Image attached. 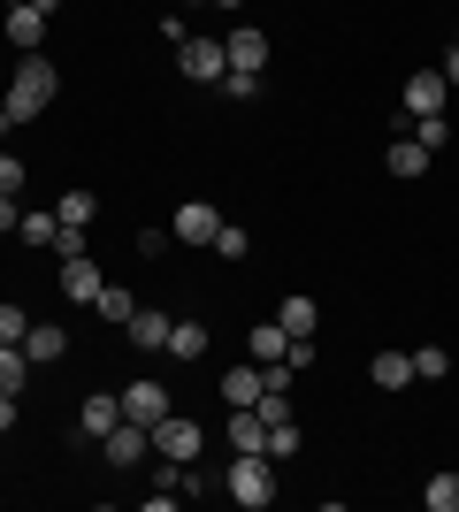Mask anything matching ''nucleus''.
<instances>
[{"label":"nucleus","mask_w":459,"mask_h":512,"mask_svg":"<svg viewBox=\"0 0 459 512\" xmlns=\"http://www.w3.org/2000/svg\"><path fill=\"white\" fill-rule=\"evenodd\" d=\"M54 100H62V69L46 62V54H23V62H16V85H8V100H0V130L39 123Z\"/></svg>","instance_id":"nucleus-1"},{"label":"nucleus","mask_w":459,"mask_h":512,"mask_svg":"<svg viewBox=\"0 0 459 512\" xmlns=\"http://www.w3.org/2000/svg\"><path fill=\"white\" fill-rule=\"evenodd\" d=\"M230 505H245V512H261V505H276V459L268 451H230Z\"/></svg>","instance_id":"nucleus-2"},{"label":"nucleus","mask_w":459,"mask_h":512,"mask_svg":"<svg viewBox=\"0 0 459 512\" xmlns=\"http://www.w3.org/2000/svg\"><path fill=\"white\" fill-rule=\"evenodd\" d=\"M146 436H153V451H161L169 467H192V459H199V444H207V436H199V421H184V413H161V421H153Z\"/></svg>","instance_id":"nucleus-3"},{"label":"nucleus","mask_w":459,"mask_h":512,"mask_svg":"<svg viewBox=\"0 0 459 512\" xmlns=\"http://www.w3.org/2000/svg\"><path fill=\"white\" fill-rule=\"evenodd\" d=\"M176 69H184L192 85H222V77H230V54H222V39H184L176 46Z\"/></svg>","instance_id":"nucleus-4"},{"label":"nucleus","mask_w":459,"mask_h":512,"mask_svg":"<svg viewBox=\"0 0 459 512\" xmlns=\"http://www.w3.org/2000/svg\"><path fill=\"white\" fill-rule=\"evenodd\" d=\"M115 398H123V421H138V428H153V421H161V413H169V390L153 383V375H138V383H123V390H115Z\"/></svg>","instance_id":"nucleus-5"},{"label":"nucleus","mask_w":459,"mask_h":512,"mask_svg":"<svg viewBox=\"0 0 459 512\" xmlns=\"http://www.w3.org/2000/svg\"><path fill=\"white\" fill-rule=\"evenodd\" d=\"M222 54H230V69H253V77H261L268 69V31L261 23H238V31L222 39Z\"/></svg>","instance_id":"nucleus-6"},{"label":"nucleus","mask_w":459,"mask_h":512,"mask_svg":"<svg viewBox=\"0 0 459 512\" xmlns=\"http://www.w3.org/2000/svg\"><path fill=\"white\" fill-rule=\"evenodd\" d=\"M62 352H69V329H62V321H31V329H23V360H31V367H54Z\"/></svg>","instance_id":"nucleus-7"},{"label":"nucleus","mask_w":459,"mask_h":512,"mask_svg":"<svg viewBox=\"0 0 459 512\" xmlns=\"http://www.w3.org/2000/svg\"><path fill=\"white\" fill-rule=\"evenodd\" d=\"M215 230H222V214L207 207V199H192V207H176V245H215Z\"/></svg>","instance_id":"nucleus-8"},{"label":"nucleus","mask_w":459,"mask_h":512,"mask_svg":"<svg viewBox=\"0 0 459 512\" xmlns=\"http://www.w3.org/2000/svg\"><path fill=\"white\" fill-rule=\"evenodd\" d=\"M444 100H452V85H444L437 69H414V77H406V115H444Z\"/></svg>","instance_id":"nucleus-9"},{"label":"nucleus","mask_w":459,"mask_h":512,"mask_svg":"<svg viewBox=\"0 0 459 512\" xmlns=\"http://www.w3.org/2000/svg\"><path fill=\"white\" fill-rule=\"evenodd\" d=\"M100 444H108V467H138V459L153 451V436H146L138 421H115L108 436H100Z\"/></svg>","instance_id":"nucleus-10"},{"label":"nucleus","mask_w":459,"mask_h":512,"mask_svg":"<svg viewBox=\"0 0 459 512\" xmlns=\"http://www.w3.org/2000/svg\"><path fill=\"white\" fill-rule=\"evenodd\" d=\"M46 16H54V8H39V0H31V8H8V23H0V31H8V46H16V54H39Z\"/></svg>","instance_id":"nucleus-11"},{"label":"nucleus","mask_w":459,"mask_h":512,"mask_svg":"<svg viewBox=\"0 0 459 512\" xmlns=\"http://www.w3.org/2000/svg\"><path fill=\"white\" fill-rule=\"evenodd\" d=\"M123 329H131V344H138V352H169V314H161V306H138V314L123 321Z\"/></svg>","instance_id":"nucleus-12"},{"label":"nucleus","mask_w":459,"mask_h":512,"mask_svg":"<svg viewBox=\"0 0 459 512\" xmlns=\"http://www.w3.org/2000/svg\"><path fill=\"white\" fill-rule=\"evenodd\" d=\"M100 283H108V276H100V268H92V253H77V260H62V299H100Z\"/></svg>","instance_id":"nucleus-13"},{"label":"nucleus","mask_w":459,"mask_h":512,"mask_svg":"<svg viewBox=\"0 0 459 512\" xmlns=\"http://www.w3.org/2000/svg\"><path fill=\"white\" fill-rule=\"evenodd\" d=\"M261 360L253 367H230V375H222V406H261Z\"/></svg>","instance_id":"nucleus-14"},{"label":"nucleus","mask_w":459,"mask_h":512,"mask_svg":"<svg viewBox=\"0 0 459 512\" xmlns=\"http://www.w3.org/2000/svg\"><path fill=\"white\" fill-rule=\"evenodd\" d=\"M230 451H268V421L253 406H230Z\"/></svg>","instance_id":"nucleus-15"},{"label":"nucleus","mask_w":459,"mask_h":512,"mask_svg":"<svg viewBox=\"0 0 459 512\" xmlns=\"http://www.w3.org/2000/svg\"><path fill=\"white\" fill-rule=\"evenodd\" d=\"M368 375H375V390H406L414 383V352H375Z\"/></svg>","instance_id":"nucleus-16"},{"label":"nucleus","mask_w":459,"mask_h":512,"mask_svg":"<svg viewBox=\"0 0 459 512\" xmlns=\"http://www.w3.org/2000/svg\"><path fill=\"white\" fill-rule=\"evenodd\" d=\"M429 161H437V153L421 146V138H406V130H398V146H391V176H406V184H414V176H429Z\"/></svg>","instance_id":"nucleus-17"},{"label":"nucleus","mask_w":459,"mask_h":512,"mask_svg":"<svg viewBox=\"0 0 459 512\" xmlns=\"http://www.w3.org/2000/svg\"><path fill=\"white\" fill-rule=\"evenodd\" d=\"M115 421H123V398H108V390H100V398H85V413H77V428H85L92 444H100Z\"/></svg>","instance_id":"nucleus-18"},{"label":"nucleus","mask_w":459,"mask_h":512,"mask_svg":"<svg viewBox=\"0 0 459 512\" xmlns=\"http://www.w3.org/2000/svg\"><path fill=\"white\" fill-rule=\"evenodd\" d=\"M169 360H207V321H169Z\"/></svg>","instance_id":"nucleus-19"},{"label":"nucleus","mask_w":459,"mask_h":512,"mask_svg":"<svg viewBox=\"0 0 459 512\" xmlns=\"http://www.w3.org/2000/svg\"><path fill=\"white\" fill-rule=\"evenodd\" d=\"M245 344H253V360H261V367H276V360L291 352V329H284V321H261V329H253Z\"/></svg>","instance_id":"nucleus-20"},{"label":"nucleus","mask_w":459,"mask_h":512,"mask_svg":"<svg viewBox=\"0 0 459 512\" xmlns=\"http://www.w3.org/2000/svg\"><path fill=\"white\" fill-rule=\"evenodd\" d=\"M276 321H284L291 337H314V321H322V306L306 299V291H291V299H284V306H276Z\"/></svg>","instance_id":"nucleus-21"},{"label":"nucleus","mask_w":459,"mask_h":512,"mask_svg":"<svg viewBox=\"0 0 459 512\" xmlns=\"http://www.w3.org/2000/svg\"><path fill=\"white\" fill-rule=\"evenodd\" d=\"M398 130H406V138H421L429 153H444V146H452V123H444V115H406Z\"/></svg>","instance_id":"nucleus-22"},{"label":"nucleus","mask_w":459,"mask_h":512,"mask_svg":"<svg viewBox=\"0 0 459 512\" xmlns=\"http://www.w3.org/2000/svg\"><path fill=\"white\" fill-rule=\"evenodd\" d=\"M421 505H429V512H459V474L452 467L429 474V482H421Z\"/></svg>","instance_id":"nucleus-23"},{"label":"nucleus","mask_w":459,"mask_h":512,"mask_svg":"<svg viewBox=\"0 0 459 512\" xmlns=\"http://www.w3.org/2000/svg\"><path fill=\"white\" fill-rule=\"evenodd\" d=\"M23 383H31V360H23V344H0V390H8V398H23Z\"/></svg>","instance_id":"nucleus-24"},{"label":"nucleus","mask_w":459,"mask_h":512,"mask_svg":"<svg viewBox=\"0 0 459 512\" xmlns=\"http://www.w3.org/2000/svg\"><path fill=\"white\" fill-rule=\"evenodd\" d=\"M92 314H100V321H131V314H138V299L123 291V283H100V299H92Z\"/></svg>","instance_id":"nucleus-25"},{"label":"nucleus","mask_w":459,"mask_h":512,"mask_svg":"<svg viewBox=\"0 0 459 512\" xmlns=\"http://www.w3.org/2000/svg\"><path fill=\"white\" fill-rule=\"evenodd\" d=\"M444 375H452V352H444V344H421L414 352V383H444Z\"/></svg>","instance_id":"nucleus-26"},{"label":"nucleus","mask_w":459,"mask_h":512,"mask_svg":"<svg viewBox=\"0 0 459 512\" xmlns=\"http://www.w3.org/2000/svg\"><path fill=\"white\" fill-rule=\"evenodd\" d=\"M54 222L85 230V222H92V192H62V199H54Z\"/></svg>","instance_id":"nucleus-27"},{"label":"nucleus","mask_w":459,"mask_h":512,"mask_svg":"<svg viewBox=\"0 0 459 512\" xmlns=\"http://www.w3.org/2000/svg\"><path fill=\"white\" fill-rule=\"evenodd\" d=\"M268 459H276V467L299 459V421H276V428H268Z\"/></svg>","instance_id":"nucleus-28"},{"label":"nucleus","mask_w":459,"mask_h":512,"mask_svg":"<svg viewBox=\"0 0 459 512\" xmlns=\"http://www.w3.org/2000/svg\"><path fill=\"white\" fill-rule=\"evenodd\" d=\"M215 253L222 260H245V253H253V237H245L238 222H222V230H215Z\"/></svg>","instance_id":"nucleus-29"},{"label":"nucleus","mask_w":459,"mask_h":512,"mask_svg":"<svg viewBox=\"0 0 459 512\" xmlns=\"http://www.w3.org/2000/svg\"><path fill=\"white\" fill-rule=\"evenodd\" d=\"M54 230H62L54 214H23V222H16V237H31V245H54Z\"/></svg>","instance_id":"nucleus-30"},{"label":"nucleus","mask_w":459,"mask_h":512,"mask_svg":"<svg viewBox=\"0 0 459 512\" xmlns=\"http://www.w3.org/2000/svg\"><path fill=\"white\" fill-rule=\"evenodd\" d=\"M222 92H230V100H261V77H253V69H230V77H222Z\"/></svg>","instance_id":"nucleus-31"},{"label":"nucleus","mask_w":459,"mask_h":512,"mask_svg":"<svg viewBox=\"0 0 459 512\" xmlns=\"http://www.w3.org/2000/svg\"><path fill=\"white\" fill-rule=\"evenodd\" d=\"M23 329H31V314H23V306H0V344H23Z\"/></svg>","instance_id":"nucleus-32"},{"label":"nucleus","mask_w":459,"mask_h":512,"mask_svg":"<svg viewBox=\"0 0 459 512\" xmlns=\"http://www.w3.org/2000/svg\"><path fill=\"white\" fill-rule=\"evenodd\" d=\"M23 192V161L16 153H0V199H16Z\"/></svg>","instance_id":"nucleus-33"},{"label":"nucleus","mask_w":459,"mask_h":512,"mask_svg":"<svg viewBox=\"0 0 459 512\" xmlns=\"http://www.w3.org/2000/svg\"><path fill=\"white\" fill-rule=\"evenodd\" d=\"M54 253L77 260V253H92V245H85V230H69V222H62V230H54Z\"/></svg>","instance_id":"nucleus-34"},{"label":"nucleus","mask_w":459,"mask_h":512,"mask_svg":"<svg viewBox=\"0 0 459 512\" xmlns=\"http://www.w3.org/2000/svg\"><path fill=\"white\" fill-rule=\"evenodd\" d=\"M437 77H444V85L459 92V39H452V54H444V62H437Z\"/></svg>","instance_id":"nucleus-35"},{"label":"nucleus","mask_w":459,"mask_h":512,"mask_svg":"<svg viewBox=\"0 0 459 512\" xmlns=\"http://www.w3.org/2000/svg\"><path fill=\"white\" fill-rule=\"evenodd\" d=\"M16 222H23V214H16V199H0V237L16 230Z\"/></svg>","instance_id":"nucleus-36"},{"label":"nucleus","mask_w":459,"mask_h":512,"mask_svg":"<svg viewBox=\"0 0 459 512\" xmlns=\"http://www.w3.org/2000/svg\"><path fill=\"white\" fill-rule=\"evenodd\" d=\"M16 406H23V398H8V390H0V428H16Z\"/></svg>","instance_id":"nucleus-37"},{"label":"nucleus","mask_w":459,"mask_h":512,"mask_svg":"<svg viewBox=\"0 0 459 512\" xmlns=\"http://www.w3.org/2000/svg\"><path fill=\"white\" fill-rule=\"evenodd\" d=\"M215 8H245V0H215Z\"/></svg>","instance_id":"nucleus-38"},{"label":"nucleus","mask_w":459,"mask_h":512,"mask_svg":"<svg viewBox=\"0 0 459 512\" xmlns=\"http://www.w3.org/2000/svg\"><path fill=\"white\" fill-rule=\"evenodd\" d=\"M8 8H31V0H8Z\"/></svg>","instance_id":"nucleus-39"}]
</instances>
